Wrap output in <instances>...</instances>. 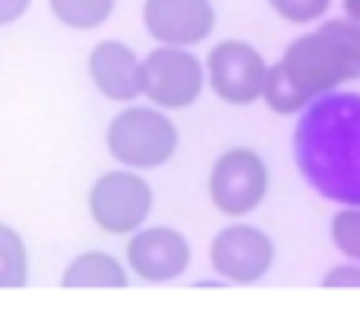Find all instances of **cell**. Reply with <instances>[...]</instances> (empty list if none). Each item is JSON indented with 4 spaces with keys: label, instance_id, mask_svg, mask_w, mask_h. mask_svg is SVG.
Here are the masks:
<instances>
[{
    "label": "cell",
    "instance_id": "1",
    "mask_svg": "<svg viewBox=\"0 0 360 309\" xmlns=\"http://www.w3.org/2000/svg\"><path fill=\"white\" fill-rule=\"evenodd\" d=\"M360 79V22L351 16L326 19L294 38L281 60L269 67L262 101L269 111L294 117L316 98Z\"/></svg>",
    "mask_w": 360,
    "mask_h": 309
},
{
    "label": "cell",
    "instance_id": "2",
    "mask_svg": "<svg viewBox=\"0 0 360 309\" xmlns=\"http://www.w3.org/2000/svg\"><path fill=\"white\" fill-rule=\"evenodd\" d=\"M297 171L323 199L360 205V92H329L300 111Z\"/></svg>",
    "mask_w": 360,
    "mask_h": 309
},
{
    "label": "cell",
    "instance_id": "3",
    "mask_svg": "<svg viewBox=\"0 0 360 309\" xmlns=\"http://www.w3.org/2000/svg\"><path fill=\"white\" fill-rule=\"evenodd\" d=\"M105 143L111 158L120 167L130 171H155L174 158L180 145L177 124L162 107H124L117 117L108 124Z\"/></svg>",
    "mask_w": 360,
    "mask_h": 309
},
{
    "label": "cell",
    "instance_id": "4",
    "mask_svg": "<svg viewBox=\"0 0 360 309\" xmlns=\"http://www.w3.org/2000/svg\"><path fill=\"white\" fill-rule=\"evenodd\" d=\"M155 209V192L149 180L136 171H108L89 190V215L98 230L111 237H130L149 221Z\"/></svg>",
    "mask_w": 360,
    "mask_h": 309
},
{
    "label": "cell",
    "instance_id": "5",
    "mask_svg": "<svg viewBox=\"0 0 360 309\" xmlns=\"http://www.w3.org/2000/svg\"><path fill=\"white\" fill-rule=\"evenodd\" d=\"M269 196V164L259 152L237 145L215 158L209 171V199L224 218H247Z\"/></svg>",
    "mask_w": 360,
    "mask_h": 309
},
{
    "label": "cell",
    "instance_id": "6",
    "mask_svg": "<svg viewBox=\"0 0 360 309\" xmlns=\"http://www.w3.org/2000/svg\"><path fill=\"white\" fill-rule=\"evenodd\" d=\"M205 88V67L190 48L158 44L143 57V95L162 111H186Z\"/></svg>",
    "mask_w": 360,
    "mask_h": 309
},
{
    "label": "cell",
    "instance_id": "7",
    "mask_svg": "<svg viewBox=\"0 0 360 309\" xmlns=\"http://www.w3.org/2000/svg\"><path fill=\"white\" fill-rule=\"evenodd\" d=\"M269 63L250 41L240 38H224L212 44L205 57V82L212 86V95L234 107H247L262 98L266 88Z\"/></svg>",
    "mask_w": 360,
    "mask_h": 309
},
{
    "label": "cell",
    "instance_id": "8",
    "mask_svg": "<svg viewBox=\"0 0 360 309\" xmlns=\"http://www.w3.org/2000/svg\"><path fill=\"white\" fill-rule=\"evenodd\" d=\"M212 272L228 284H256L275 265V243L256 224H228L212 237L209 246Z\"/></svg>",
    "mask_w": 360,
    "mask_h": 309
},
{
    "label": "cell",
    "instance_id": "9",
    "mask_svg": "<svg viewBox=\"0 0 360 309\" xmlns=\"http://www.w3.org/2000/svg\"><path fill=\"white\" fill-rule=\"evenodd\" d=\"M190 259L193 253L186 237L165 224H155V228L143 224L127 240V265L139 281H149V284L177 281L190 268Z\"/></svg>",
    "mask_w": 360,
    "mask_h": 309
},
{
    "label": "cell",
    "instance_id": "10",
    "mask_svg": "<svg viewBox=\"0 0 360 309\" xmlns=\"http://www.w3.org/2000/svg\"><path fill=\"white\" fill-rule=\"evenodd\" d=\"M212 0H146L143 25L158 44L193 48L202 44L215 29Z\"/></svg>",
    "mask_w": 360,
    "mask_h": 309
},
{
    "label": "cell",
    "instance_id": "11",
    "mask_svg": "<svg viewBox=\"0 0 360 309\" xmlns=\"http://www.w3.org/2000/svg\"><path fill=\"white\" fill-rule=\"evenodd\" d=\"M89 76L92 86L105 95L108 101H136L143 95V60L136 57V51L130 44L108 38L98 41L89 54Z\"/></svg>",
    "mask_w": 360,
    "mask_h": 309
},
{
    "label": "cell",
    "instance_id": "12",
    "mask_svg": "<svg viewBox=\"0 0 360 309\" xmlns=\"http://www.w3.org/2000/svg\"><path fill=\"white\" fill-rule=\"evenodd\" d=\"M60 284L73 287V291H124L130 284V275H127L124 262L114 259L111 253L89 249L70 262Z\"/></svg>",
    "mask_w": 360,
    "mask_h": 309
},
{
    "label": "cell",
    "instance_id": "13",
    "mask_svg": "<svg viewBox=\"0 0 360 309\" xmlns=\"http://www.w3.org/2000/svg\"><path fill=\"white\" fill-rule=\"evenodd\" d=\"M29 284V249L19 230L0 224V291H19Z\"/></svg>",
    "mask_w": 360,
    "mask_h": 309
},
{
    "label": "cell",
    "instance_id": "14",
    "mask_svg": "<svg viewBox=\"0 0 360 309\" xmlns=\"http://www.w3.org/2000/svg\"><path fill=\"white\" fill-rule=\"evenodd\" d=\"M54 19H60L67 29L92 32L111 19L117 0H48Z\"/></svg>",
    "mask_w": 360,
    "mask_h": 309
},
{
    "label": "cell",
    "instance_id": "15",
    "mask_svg": "<svg viewBox=\"0 0 360 309\" xmlns=\"http://www.w3.org/2000/svg\"><path fill=\"white\" fill-rule=\"evenodd\" d=\"M329 237L351 262H360V205H342L329 221Z\"/></svg>",
    "mask_w": 360,
    "mask_h": 309
},
{
    "label": "cell",
    "instance_id": "16",
    "mask_svg": "<svg viewBox=\"0 0 360 309\" xmlns=\"http://www.w3.org/2000/svg\"><path fill=\"white\" fill-rule=\"evenodd\" d=\"M275 13L291 25H307V22H319L326 13L332 10V0H269Z\"/></svg>",
    "mask_w": 360,
    "mask_h": 309
},
{
    "label": "cell",
    "instance_id": "17",
    "mask_svg": "<svg viewBox=\"0 0 360 309\" xmlns=\"http://www.w3.org/2000/svg\"><path fill=\"white\" fill-rule=\"evenodd\" d=\"M323 287H332V291H360V262H345V265H335L323 275Z\"/></svg>",
    "mask_w": 360,
    "mask_h": 309
},
{
    "label": "cell",
    "instance_id": "18",
    "mask_svg": "<svg viewBox=\"0 0 360 309\" xmlns=\"http://www.w3.org/2000/svg\"><path fill=\"white\" fill-rule=\"evenodd\" d=\"M29 6H32V0H0V29L19 22L29 13Z\"/></svg>",
    "mask_w": 360,
    "mask_h": 309
},
{
    "label": "cell",
    "instance_id": "19",
    "mask_svg": "<svg viewBox=\"0 0 360 309\" xmlns=\"http://www.w3.org/2000/svg\"><path fill=\"white\" fill-rule=\"evenodd\" d=\"M342 6H345V16H351L360 22V0H342Z\"/></svg>",
    "mask_w": 360,
    "mask_h": 309
}]
</instances>
